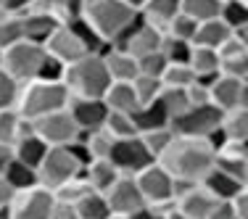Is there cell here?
Returning a JSON list of instances; mask_svg holds the SVG:
<instances>
[{"instance_id":"cell-46","label":"cell","mask_w":248,"mask_h":219,"mask_svg":"<svg viewBox=\"0 0 248 219\" xmlns=\"http://www.w3.org/2000/svg\"><path fill=\"white\" fill-rule=\"evenodd\" d=\"M185 93H187V103L190 106H203V103H211V98H209V85H203V82H190V85L185 87Z\"/></svg>"},{"instance_id":"cell-44","label":"cell","mask_w":248,"mask_h":219,"mask_svg":"<svg viewBox=\"0 0 248 219\" xmlns=\"http://www.w3.org/2000/svg\"><path fill=\"white\" fill-rule=\"evenodd\" d=\"M19 87H21V82H16L14 77L0 66V109H16Z\"/></svg>"},{"instance_id":"cell-52","label":"cell","mask_w":248,"mask_h":219,"mask_svg":"<svg viewBox=\"0 0 248 219\" xmlns=\"http://www.w3.org/2000/svg\"><path fill=\"white\" fill-rule=\"evenodd\" d=\"M29 3H32V0H0V8H3L5 14H24L29 8Z\"/></svg>"},{"instance_id":"cell-2","label":"cell","mask_w":248,"mask_h":219,"mask_svg":"<svg viewBox=\"0 0 248 219\" xmlns=\"http://www.w3.org/2000/svg\"><path fill=\"white\" fill-rule=\"evenodd\" d=\"M61 82L66 85L72 98H103L111 85V77L106 72L100 53H85L82 58L63 66Z\"/></svg>"},{"instance_id":"cell-21","label":"cell","mask_w":248,"mask_h":219,"mask_svg":"<svg viewBox=\"0 0 248 219\" xmlns=\"http://www.w3.org/2000/svg\"><path fill=\"white\" fill-rule=\"evenodd\" d=\"M201 185L206 188V190H209L211 195H214L217 201H232L235 195H238V190L240 188H243V182L240 180H235L232 174H227V172H222V169H211L209 174L203 177V180H201Z\"/></svg>"},{"instance_id":"cell-42","label":"cell","mask_w":248,"mask_h":219,"mask_svg":"<svg viewBox=\"0 0 248 219\" xmlns=\"http://www.w3.org/2000/svg\"><path fill=\"white\" fill-rule=\"evenodd\" d=\"M172 138H174L172 127H161V129H148V132H140V140H143L145 148H148V151H151L156 158H158V153H161L164 148L172 143Z\"/></svg>"},{"instance_id":"cell-56","label":"cell","mask_w":248,"mask_h":219,"mask_svg":"<svg viewBox=\"0 0 248 219\" xmlns=\"http://www.w3.org/2000/svg\"><path fill=\"white\" fill-rule=\"evenodd\" d=\"M124 3H129V5H132V8H135V11H138V8H140V5H143V3H145V0H124Z\"/></svg>"},{"instance_id":"cell-14","label":"cell","mask_w":248,"mask_h":219,"mask_svg":"<svg viewBox=\"0 0 248 219\" xmlns=\"http://www.w3.org/2000/svg\"><path fill=\"white\" fill-rule=\"evenodd\" d=\"M69 114L77 122L79 132H93V129H100L108 116V109H106L103 98H72L69 100Z\"/></svg>"},{"instance_id":"cell-37","label":"cell","mask_w":248,"mask_h":219,"mask_svg":"<svg viewBox=\"0 0 248 219\" xmlns=\"http://www.w3.org/2000/svg\"><path fill=\"white\" fill-rule=\"evenodd\" d=\"M219 19L230 29H238V27L248 24V3L246 0H222Z\"/></svg>"},{"instance_id":"cell-47","label":"cell","mask_w":248,"mask_h":219,"mask_svg":"<svg viewBox=\"0 0 248 219\" xmlns=\"http://www.w3.org/2000/svg\"><path fill=\"white\" fill-rule=\"evenodd\" d=\"M63 66L66 63H61V61H56L53 56L45 58V63H43V69H40V74H37V79H53V82H61V77H63Z\"/></svg>"},{"instance_id":"cell-59","label":"cell","mask_w":248,"mask_h":219,"mask_svg":"<svg viewBox=\"0 0 248 219\" xmlns=\"http://www.w3.org/2000/svg\"><path fill=\"white\" fill-rule=\"evenodd\" d=\"M3 16H5V11H3V8H0V19H3Z\"/></svg>"},{"instance_id":"cell-45","label":"cell","mask_w":248,"mask_h":219,"mask_svg":"<svg viewBox=\"0 0 248 219\" xmlns=\"http://www.w3.org/2000/svg\"><path fill=\"white\" fill-rule=\"evenodd\" d=\"M167 63H169V61L164 58L161 50L148 53V56H140V58H138V74H148V77H158V79H161Z\"/></svg>"},{"instance_id":"cell-13","label":"cell","mask_w":248,"mask_h":219,"mask_svg":"<svg viewBox=\"0 0 248 219\" xmlns=\"http://www.w3.org/2000/svg\"><path fill=\"white\" fill-rule=\"evenodd\" d=\"M43 48H45L48 56H53L56 61H61V63H72V61H77V58H82L87 53L85 45L77 40V34L69 29L66 21H61V24L53 29L50 37L43 43Z\"/></svg>"},{"instance_id":"cell-35","label":"cell","mask_w":248,"mask_h":219,"mask_svg":"<svg viewBox=\"0 0 248 219\" xmlns=\"http://www.w3.org/2000/svg\"><path fill=\"white\" fill-rule=\"evenodd\" d=\"M79 138L85 140V145H87V151H90L93 158H108L111 148H114V143H116V140L111 138V135L106 132L103 127H100V129H93V132H82Z\"/></svg>"},{"instance_id":"cell-24","label":"cell","mask_w":248,"mask_h":219,"mask_svg":"<svg viewBox=\"0 0 248 219\" xmlns=\"http://www.w3.org/2000/svg\"><path fill=\"white\" fill-rule=\"evenodd\" d=\"M219 127L227 140H232V143H248V109L235 106L230 111H222Z\"/></svg>"},{"instance_id":"cell-36","label":"cell","mask_w":248,"mask_h":219,"mask_svg":"<svg viewBox=\"0 0 248 219\" xmlns=\"http://www.w3.org/2000/svg\"><path fill=\"white\" fill-rule=\"evenodd\" d=\"M158 103L164 106V111L169 114V119H174V116H180L185 109H190L185 87H164L161 95H158Z\"/></svg>"},{"instance_id":"cell-31","label":"cell","mask_w":248,"mask_h":219,"mask_svg":"<svg viewBox=\"0 0 248 219\" xmlns=\"http://www.w3.org/2000/svg\"><path fill=\"white\" fill-rule=\"evenodd\" d=\"M180 11L196 21H209L219 16L222 0H180Z\"/></svg>"},{"instance_id":"cell-34","label":"cell","mask_w":248,"mask_h":219,"mask_svg":"<svg viewBox=\"0 0 248 219\" xmlns=\"http://www.w3.org/2000/svg\"><path fill=\"white\" fill-rule=\"evenodd\" d=\"M24 40V27H21V14H5L0 19V50Z\"/></svg>"},{"instance_id":"cell-3","label":"cell","mask_w":248,"mask_h":219,"mask_svg":"<svg viewBox=\"0 0 248 219\" xmlns=\"http://www.w3.org/2000/svg\"><path fill=\"white\" fill-rule=\"evenodd\" d=\"M72 95H69L63 82L53 79H29L21 82L19 98H16V111L27 119H40V116L50 114V111L66 109Z\"/></svg>"},{"instance_id":"cell-1","label":"cell","mask_w":248,"mask_h":219,"mask_svg":"<svg viewBox=\"0 0 248 219\" xmlns=\"http://www.w3.org/2000/svg\"><path fill=\"white\" fill-rule=\"evenodd\" d=\"M217 153L209 148L203 138H180L174 135L172 143L158 153L156 164H161L174 182H185V185H198L211 169H214Z\"/></svg>"},{"instance_id":"cell-60","label":"cell","mask_w":248,"mask_h":219,"mask_svg":"<svg viewBox=\"0 0 248 219\" xmlns=\"http://www.w3.org/2000/svg\"><path fill=\"white\" fill-rule=\"evenodd\" d=\"M246 3H248V0H246Z\"/></svg>"},{"instance_id":"cell-20","label":"cell","mask_w":248,"mask_h":219,"mask_svg":"<svg viewBox=\"0 0 248 219\" xmlns=\"http://www.w3.org/2000/svg\"><path fill=\"white\" fill-rule=\"evenodd\" d=\"M58 24H61V19H56V16H50V14H34V11H24V14H21L24 40H32V43H40V45L50 37V32Z\"/></svg>"},{"instance_id":"cell-38","label":"cell","mask_w":248,"mask_h":219,"mask_svg":"<svg viewBox=\"0 0 248 219\" xmlns=\"http://www.w3.org/2000/svg\"><path fill=\"white\" fill-rule=\"evenodd\" d=\"M193 43H185V40H177L172 34H164L161 37V53L169 63H187V56H190Z\"/></svg>"},{"instance_id":"cell-18","label":"cell","mask_w":248,"mask_h":219,"mask_svg":"<svg viewBox=\"0 0 248 219\" xmlns=\"http://www.w3.org/2000/svg\"><path fill=\"white\" fill-rule=\"evenodd\" d=\"M138 14H140V19H143L145 24L167 32L169 21L180 14V0H145V3L138 8Z\"/></svg>"},{"instance_id":"cell-30","label":"cell","mask_w":248,"mask_h":219,"mask_svg":"<svg viewBox=\"0 0 248 219\" xmlns=\"http://www.w3.org/2000/svg\"><path fill=\"white\" fill-rule=\"evenodd\" d=\"M103 129L114 140H124V138H135V135H138L135 116L132 114H119V111H108V116H106V122H103Z\"/></svg>"},{"instance_id":"cell-17","label":"cell","mask_w":248,"mask_h":219,"mask_svg":"<svg viewBox=\"0 0 248 219\" xmlns=\"http://www.w3.org/2000/svg\"><path fill=\"white\" fill-rule=\"evenodd\" d=\"M187 66L193 69L198 82L211 85L217 74H219V53L217 48H203V45H193L190 56H187Z\"/></svg>"},{"instance_id":"cell-48","label":"cell","mask_w":248,"mask_h":219,"mask_svg":"<svg viewBox=\"0 0 248 219\" xmlns=\"http://www.w3.org/2000/svg\"><path fill=\"white\" fill-rule=\"evenodd\" d=\"M230 206H232V214L235 219H248V185H243L238 190L232 201H230Z\"/></svg>"},{"instance_id":"cell-11","label":"cell","mask_w":248,"mask_h":219,"mask_svg":"<svg viewBox=\"0 0 248 219\" xmlns=\"http://www.w3.org/2000/svg\"><path fill=\"white\" fill-rule=\"evenodd\" d=\"M34 132L48 145H69L82 135L77 122L72 119V114H69V109H58V111H50V114L34 119Z\"/></svg>"},{"instance_id":"cell-58","label":"cell","mask_w":248,"mask_h":219,"mask_svg":"<svg viewBox=\"0 0 248 219\" xmlns=\"http://www.w3.org/2000/svg\"><path fill=\"white\" fill-rule=\"evenodd\" d=\"M108 219H127V214H111Z\"/></svg>"},{"instance_id":"cell-7","label":"cell","mask_w":248,"mask_h":219,"mask_svg":"<svg viewBox=\"0 0 248 219\" xmlns=\"http://www.w3.org/2000/svg\"><path fill=\"white\" fill-rule=\"evenodd\" d=\"M82 172V167L74 161V156L66 151V145H50L45 158L37 167V185L56 190L58 185H63L66 180H72Z\"/></svg>"},{"instance_id":"cell-10","label":"cell","mask_w":248,"mask_h":219,"mask_svg":"<svg viewBox=\"0 0 248 219\" xmlns=\"http://www.w3.org/2000/svg\"><path fill=\"white\" fill-rule=\"evenodd\" d=\"M108 161L119 169V174H138L143 172L145 167H151L156 161V156L145 148V143L140 140V135L135 138H124V140H116L114 148L108 153Z\"/></svg>"},{"instance_id":"cell-55","label":"cell","mask_w":248,"mask_h":219,"mask_svg":"<svg viewBox=\"0 0 248 219\" xmlns=\"http://www.w3.org/2000/svg\"><path fill=\"white\" fill-rule=\"evenodd\" d=\"M240 109H248V79H243V87H240Z\"/></svg>"},{"instance_id":"cell-49","label":"cell","mask_w":248,"mask_h":219,"mask_svg":"<svg viewBox=\"0 0 248 219\" xmlns=\"http://www.w3.org/2000/svg\"><path fill=\"white\" fill-rule=\"evenodd\" d=\"M48 219H77V211L72 203H63V201H56L50 209V217Z\"/></svg>"},{"instance_id":"cell-39","label":"cell","mask_w":248,"mask_h":219,"mask_svg":"<svg viewBox=\"0 0 248 219\" xmlns=\"http://www.w3.org/2000/svg\"><path fill=\"white\" fill-rule=\"evenodd\" d=\"M161 82L164 87H187L190 82H196V74H193V69L187 63H167Z\"/></svg>"},{"instance_id":"cell-28","label":"cell","mask_w":248,"mask_h":219,"mask_svg":"<svg viewBox=\"0 0 248 219\" xmlns=\"http://www.w3.org/2000/svg\"><path fill=\"white\" fill-rule=\"evenodd\" d=\"M74 211H77V219H108L111 217L108 201L98 190H90L87 195H82L74 203Z\"/></svg>"},{"instance_id":"cell-43","label":"cell","mask_w":248,"mask_h":219,"mask_svg":"<svg viewBox=\"0 0 248 219\" xmlns=\"http://www.w3.org/2000/svg\"><path fill=\"white\" fill-rule=\"evenodd\" d=\"M219 72L230 74V77H238V79H248V50L219 58Z\"/></svg>"},{"instance_id":"cell-51","label":"cell","mask_w":248,"mask_h":219,"mask_svg":"<svg viewBox=\"0 0 248 219\" xmlns=\"http://www.w3.org/2000/svg\"><path fill=\"white\" fill-rule=\"evenodd\" d=\"M127 219H164L161 217V211L156 209V206H140L138 211H132V214H127Z\"/></svg>"},{"instance_id":"cell-29","label":"cell","mask_w":248,"mask_h":219,"mask_svg":"<svg viewBox=\"0 0 248 219\" xmlns=\"http://www.w3.org/2000/svg\"><path fill=\"white\" fill-rule=\"evenodd\" d=\"M66 24H69V29L77 34V40L85 45L87 53H103V50H106V45H108V43H106V40L100 37V34H98L90 24H87L82 16H69Z\"/></svg>"},{"instance_id":"cell-15","label":"cell","mask_w":248,"mask_h":219,"mask_svg":"<svg viewBox=\"0 0 248 219\" xmlns=\"http://www.w3.org/2000/svg\"><path fill=\"white\" fill-rule=\"evenodd\" d=\"M100 56H103L106 72H108L111 82H132L135 77H138V58H135L132 53L106 45V50L100 53Z\"/></svg>"},{"instance_id":"cell-27","label":"cell","mask_w":248,"mask_h":219,"mask_svg":"<svg viewBox=\"0 0 248 219\" xmlns=\"http://www.w3.org/2000/svg\"><path fill=\"white\" fill-rule=\"evenodd\" d=\"M135 124H138V135L140 132H148V129H161V127H169V114L164 111V106L158 103V98L148 106H140L135 111Z\"/></svg>"},{"instance_id":"cell-53","label":"cell","mask_w":248,"mask_h":219,"mask_svg":"<svg viewBox=\"0 0 248 219\" xmlns=\"http://www.w3.org/2000/svg\"><path fill=\"white\" fill-rule=\"evenodd\" d=\"M14 158V145H5V143H0V172L5 169V164Z\"/></svg>"},{"instance_id":"cell-41","label":"cell","mask_w":248,"mask_h":219,"mask_svg":"<svg viewBox=\"0 0 248 219\" xmlns=\"http://www.w3.org/2000/svg\"><path fill=\"white\" fill-rule=\"evenodd\" d=\"M196 29H198V21L190 19V16H185V14L180 11V14H177L174 19L169 21V27H167V32H164V34H172V37H177V40L193 43V37H196Z\"/></svg>"},{"instance_id":"cell-32","label":"cell","mask_w":248,"mask_h":219,"mask_svg":"<svg viewBox=\"0 0 248 219\" xmlns=\"http://www.w3.org/2000/svg\"><path fill=\"white\" fill-rule=\"evenodd\" d=\"M93 188H90V182L85 180V174H77V177H72V180H66L63 185H58L56 190H53V198L56 201H63V203H77V201L82 198V195H87Z\"/></svg>"},{"instance_id":"cell-9","label":"cell","mask_w":248,"mask_h":219,"mask_svg":"<svg viewBox=\"0 0 248 219\" xmlns=\"http://www.w3.org/2000/svg\"><path fill=\"white\" fill-rule=\"evenodd\" d=\"M53 203H56L53 190L43 185L16 190L8 201V219H48Z\"/></svg>"},{"instance_id":"cell-40","label":"cell","mask_w":248,"mask_h":219,"mask_svg":"<svg viewBox=\"0 0 248 219\" xmlns=\"http://www.w3.org/2000/svg\"><path fill=\"white\" fill-rule=\"evenodd\" d=\"M19 124H21V114L16 109H0V143L14 145L19 138Z\"/></svg>"},{"instance_id":"cell-4","label":"cell","mask_w":248,"mask_h":219,"mask_svg":"<svg viewBox=\"0 0 248 219\" xmlns=\"http://www.w3.org/2000/svg\"><path fill=\"white\" fill-rule=\"evenodd\" d=\"M79 16L95 29L106 43H111L138 16V11L129 3H124V0H82Z\"/></svg>"},{"instance_id":"cell-25","label":"cell","mask_w":248,"mask_h":219,"mask_svg":"<svg viewBox=\"0 0 248 219\" xmlns=\"http://www.w3.org/2000/svg\"><path fill=\"white\" fill-rule=\"evenodd\" d=\"M232 34L224 21L217 16V19H209V21H198V29H196V37H193V45H203V48H219L224 40Z\"/></svg>"},{"instance_id":"cell-19","label":"cell","mask_w":248,"mask_h":219,"mask_svg":"<svg viewBox=\"0 0 248 219\" xmlns=\"http://www.w3.org/2000/svg\"><path fill=\"white\" fill-rule=\"evenodd\" d=\"M103 103L108 111H119V114H135L140 109L132 82H111L108 90L103 93Z\"/></svg>"},{"instance_id":"cell-23","label":"cell","mask_w":248,"mask_h":219,"mask_svg":"<svg viewBox=\"0 0 248 219\" xmlns=\"http://www.w3.org/2000/svg\"><path fill=\"white\" fill-rule=\"evenodd\" d=\"M48 148L50 145L34 132V135H29V138H21L14 143V158L21 164H27V167H32V169H37L40 161L45 158V153H48Z\"/></svg>"},{"instance_id":"cell-33","label":"cell","mask_w":248,"mask_h":219,"mask_svg":"<svg viewBox=\"0 0 248 219\" xmlns=\"http://www.w3.org/2000/svg\"><path fill=\"white\" fill-rule=\"evenodd\" d=\"M132 87H135V95H138V103L140 106H148L153 103L164 90V82L158 77H148V74H138L132 79Z\"/></svg>"},{"instance_id":"cell-5","label":"cell","mask_w":248,"mask_h":219,"mask_svg":"<svg viewBox=\"0 0 248 219\" xmlns=\"http://www.w3.org/2000/svg\"><path fill=\"white\" fill-rule=\"evenodd\" d=\"M45 58H48V53H45V48L40 43L21 40V43L11 45V48L0 50V66L16 82H29V79H37Z\"/></svg>"},{"instance_id":"cell-16","label":"cell","mask_w":248,"mask_h":219,"mask_svg":"<svg viewBox=\"0 0 248 219\" xmlns=\"http://www.w3.org/2000/svg\"><path fill=\"white\" fill-rule=\"evenodd\" d=\"M240 87H243V79L219 72L209 85V98L219 111H230L240 103Z\"/></svg>"},{"instance_id":"cell-26","label":"cell","mask_w":248,"mask_h":219,"mask_svg":"<svg viewBox=\"0 0 248 219\" xmlns=\"http://www.w3.org/2000/svg\"><path fill=\"white\" fill-rule=\"evenodd\" d=\"M0 174H3L5 185H8L14 193H16V190H27V188L37 185V169L27 167V164L16 161V158H11Z\"/></svg>"},{"instance_id":"cell-6","label":"cell","mask_w":248,"mask_h":219,"mask_svg":"<svg viewBox=\"0 0 248 219\" xmlns=\"http://www.w3.org/2000/svg\"><path fill=\"white\" fill-rule=\"evenodd\" d=\"M135 182H138V188H140L143 201L148 206H156V209L161 211V217H164V211L174 203L177 182H174V177L161 167V164L153 161L151 167H145L143 172H138V174H135Z\"/></svg>"},{"instance_id":"cell-50","label":"cell","mask_w":248,"mask_h":219,"mask_svg":"<svg viewBox=\"0 0 248 219\" xmlns=\"http://www.w3.org/2000/svg\"><path fill=\"white\" fill-rule=\"evenodd\" d=\"M11 195H14V190L5 185L3 174H0V219H8V201H11Z\"/></svg>"},{"instance_id":"cell-12","label":"cell","mask_w":248,"mask_h":219,"mask_svg":"<svg viewBox=\"0 0 248 219\" xmlns=\"http://www.w3.org/2000/svg\"><path fill=\"white\" fill-rule=\"evenodd\" d=\"M103 195H106V201H108L111 214H132L140 206H145L143 195H140V188H138V182H135L132 174H119L116 182Z\"/></svg>"},{"instance_id":"cell-57","label":"cell","mask_w":248,"mask_h":219,"mask_svg":"<svg viewBox=\"0 0 248 219\" xmlns=\"http://www.w3.org/2000/svg\"><path fill=\"white\" fill-rule=\"evenodd\" d=\"M243 185H248V158H246V169H243Z\"/></svg>"},{"instance_id":"cell-8","label":"cell","mask_w":248,"mask_h":219,"mask_svg":"<svg viewBox=\"0 0 248 219\" xmlns=\"http://www.w3.org/2000/svg\"><path fill=\"white\" fill-rule=\"evenodd\" d=\"M219 122H222V111L214 103H203L185 109L180 116H174L169 122V127L180 138H206L219 127Z\"/></svg>"},{"instance_id":"cell-22","label":"cell","mask_w":248,"mask_h":219,"mask_svg":"<svg viewBox=\"0 0 248 219\" xmlns=\"http://www.w3.org/2000/svg\"><path fill=\"white\" fill-rule=\"evenodd\" d=\"M82 174H85V180L90 182L93 190L106 193V190H108V188L116 182V177H119V169H116L114 164L108 161V158H93V161L87 164L85 169H82Z\"/></svg>"},{"instance_id":"cell-54","label":"cell","mask_w":248,"mask_h":219,"mask_svg":"<svg viewBox=\"0 0 248 219\" xmlns=\"http://www.w3.org/2000/svg\"><path fill=\"white\" fill-rule=\"evenodd\" d=\"M232 34H235V37H238L240 43H243L246 48H248V24H243V27H238V29H232Z\"/></svg>"}]
</instances>
